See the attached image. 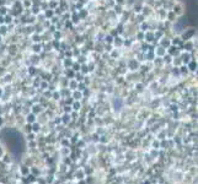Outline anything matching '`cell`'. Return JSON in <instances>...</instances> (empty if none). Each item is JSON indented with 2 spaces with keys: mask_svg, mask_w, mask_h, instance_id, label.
I'll return each instance as SVG.
<instances>
[{
  "mask_svg": "<svg viewBox=\"0 0 198 184\" xmlns=\"http://www.w3.org/2000/svg\"><path fill=\"white\" fill-rule=\"evenodd\" d=\"M3 156V148H1V146H0V157Z\"/></svg>",
  "mask_w": 198,
  "mask_h": 184,
  "instance_id": "3",
  "label": "cell"
},
{
  "mask_svg": "<svg viewBox=\"0 0 198 184\" xmlns=\"http://www.w3.org/2000/svg\"><path fill=\"white\" fill-rule=\"evenodd\" d=\"M21 172H22V174H25V175H26V174H28V172H30V171H28L27 167H22V168H21Z\"/></svg>",
  "mask_w": 198,
  "mask_h": 184,
  "instance_id": "2",
  "label": "cell"
},
{
  "mask_svg": "<svg viewBox=\"0 0 198 184\" xmlns=\"http://www.w3.org/2000/svg\"><path fill=\"white\" fill-rule=\"evenodd\" d=\"M80 184H86V183H85L84 180H81V182H80Z\"/></svg>",
  "mask_w": 198,
  "mask_h": 184,
  "instance_id": "4",
  "label": "cell"
},
{
  "mask_svg": "<svg viewBox=\"0 0 198 184\" xmlns=\"http://www.w3.org/2000/svg\"><path fill=\"white\" fill-rule=\"evenodd\" d=\"M76 178H79V179H82V178H84V172H82V171H79V172H76Z\"/></svg>",
  "mask_w": 198,
  "mask_h": 184,
  "instance_id": "1",
  "label": "cell"
}]
</instances>
